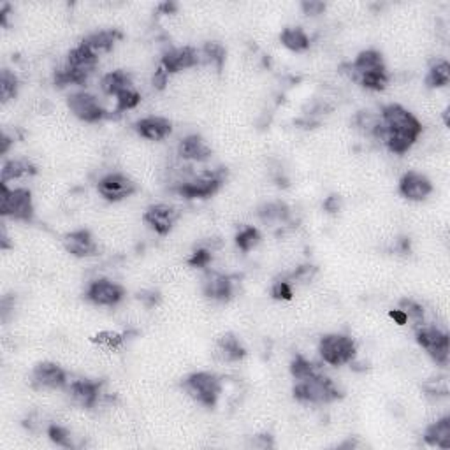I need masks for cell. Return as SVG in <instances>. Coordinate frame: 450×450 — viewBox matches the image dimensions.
<instances>
[{
  "label": "cell",
  "instance_id": "ffe728a7",
  "mask_svg": "<svg viewBox=\"0 0 450 450\" xmlns=\"http://www.w3.org/2000/svg\"><path fill=\"white\" fill-rule=\"evenodd\" d=\"M180 157L185 158V160H194V162H204L212 157V148L204 143V139L201 136H187L185 139H182L178 146Z\"/></svg>",
  "mask_w": 450,
  "mask_h": 450
},
{
  "label": "cell",
  "instance_id": "e0dca14e",
  "mask_svg": "<svg viewBox=\"0 0 450 450\" xmlns=\"http://www.w3.org/2000/svg\"><path fill=\"white\" fill-rule=\"evenodd\" d=\"M134 128L143 139H148V141H162V139L171 136L172 124L168 118L146 116L141 118V120L134 125Z\"/></svg>",
  "mask_w": 450,
  "mask_h": 450
},
{
  "label": "cell",
  "instance_id": "b9f144b4",
  "mask_svg": "<svg viewBox=\"0 0 450 450\" xmlns=\"http://www.w3.org/2000/svg\"><path fill=\"white\" fill-rule=\"evenodd\" d=\"M168 83H169V75L164 71V67H158L153 75V87L157 88V90H164Z\"/></svg>",
  "mask_w": 450,
  "mask_h": 450
},
{
  "label": "cell",
  "instance_id": "f35d334b",
  "mask_svg": "<svg viewBox=\"0 0 450 450\" xmlns=\"http://www.w3.org/2000/svg\"><path fill=\"white\" fill-rule=\"evenodd\" d=\"M294 290L287 280H278V282L273 283L271 287V297L276 301H289L292 300Z\"/></svg>",
  "mask_w": 450,
  "mask_h": 450
},
{
  "label": "cell",
  "instance_id": "1f68e13d",
  "mask_svg": "<svg viewBox=\"0 0 450 450\" xmlns=\"http://www.w3.org/2000/svg\"><path fill=\"white\" fill-rule=\"evenodd\" d=\"M18 77L9 71V69H2L0 72V97H2V102L11 101L18 95Z\"/></svg>",
  "mask_w": 450,
  "mask_h": 450
},
{
  "label": "cell",
  "instance_id": "44dd1931",
  "mask_svg": "<svg viewBox=\"0 0 450 450\" xmlns=\"http://www.w3.org/2000/svg\"><path fill=\"white\" fill-rule=\"evenodd\" d=\"M216 353L225 363H239V361L245 359L246 350L241 345V341L236 338V334L225 333L216 341Z\"/></svg>",
  "mask_w": 450,
  "mask_h": 450
},
{
  "label": "cell",
  "instance_id": "74e56055",
  "mask_svg": "<svg viewBox=\"0 0 450 450\" xmlns=\"http://www.w3.org/2000/svg\"><path fill=\"white\" fill-rule=\"evenodd\" d=\"M202 51H204L206 58H208L209 62H213L219 71H222L224 62H225V48L222 46V44L220 43H206L204 48H202Z\"/></svg>",
  "mask_w": 450,
  "mask_h": 450
},
{
  "label": "cell",
  "instance_id": "8fae6325",
  "mask_svg": "<svg viewBox=\"0 0 450 450\" xmlns=\"http://www.w3.org/2000/svg\"><path fill=\"white\" fill-rule=\"evenodd\" d=\"M124 287L106 278L92 282L90 285H88L87 294H84V297H87L88 301L94 302V304L97 306H116L118 302L124 300Z\"/></svg>",
  "mask_w": 450,
  "mask_h": 450
},
{
  "label": "cell",
  "instance_id": "603a6c76",
  "mask_svg": "<svg viewBox=\"0 0 450 450\" xmlns=\"http://www.w3.org/2000/svg\"><path fill=\"white\" fill-rule=\"evenodd\" d=\"M204 294L215 301H229L234 294L231 278L224 275H212L204 283Z\"/></svg>",
  "mask_w": 450,
  "mask_h": 450
},
{
  "label": "cell",
  "instance_id": "5bb4252c",
  "mask_svg": "<svg viewBox=\"0 0 450 450\" xmlns=\"http://www.w3.org/2000/svg\"><path fill=\"white\" fill-rule=\"evenodd\" d=\"M400 194L408 201H424L433 194V183L422 172L408 171L400 180Z\"/></svg>",
  "mask_w": 450,
  "mask_h": 450
},
{
  "label": "cell",
  "instance_id": "60d3db41",
  "mask_svg": "<svg viewBox=\"0 0 450 450\" xmlns=\"http://www.w3.org/2000/svg\"><path fill=\"white\" fill-rule=\"evenodd\" d=\"M301 9L308 16H317V14H322L326 11V4L319 2V0H304L301 4Z\"/></svg>",
  "mask_w": 450,
  "mask_h": 450
},
{
  "label": "cell",
  "instance_id": "277c9868",
  "mask_svg": "<svg viewBox=\"0 0 450 450\" xmlns=\"http://www.w3.org/2000/svg\"><path fill=\"white\" fill-rule=\"evenodd\" d=\"M0 213L2 216H9L18 222H32L34 202H32L31 190L9 188L7 183H0Z\"/></svg>",
  "mask_w": 450,
  "mask_h": 450
},
{
  "label": "cell",
  "instance_id": "e575fe53",
  "mask_svg": "<svg viewBox=\"0 0 450 450\" xmlns=\"http://www.w3.org/2000/svg\"><path fill=\"white\" fill-rule=\"evenodd\" d=\"M92 343L104 346L108 350H116L124 345V336L118 333H113V331H102V333L92 336Z\"/></svg>",
  "mask_w": 450,
  "mask_h": 450
},
{
  "label": "cell",
  "instance_id": "7a4b0ae2",
  "mask_svg": "<svg viewBox=\"0 0 450 450\" xmlns=\"http://www.w3.org/2000/svg\"><path fill=\"white\" fill-rule=\"evenodd\" d=\"M99 64V55L79 43L71 53L67 55V62L62 69L55 72V84L67 87V84H84L95 71Z\"/></svg>",
  "mask_w": 450,
  "mask_h": 450
},
{
  "label": "cell",
  "instance_id": "7bdbcfd3",
  "mask_svg": "<svg viewBox=\"0 0 450 450\" xmlns=\"http://www.w3.org/2000/svg\"><path fill=\"white\" fill-rule=\"evenodd\" d=\"M339 208H341V199L338 195H329V197L324 201V209L327 213H338Z\"/></svg>",
  "mask_w": 450,
  "mask_h": 450
},
{
  "label": "cell",
  "instance_id": "ba28073f",
  "mask_svg": "<svg viewBox=\"0 0 450 450\" xmlns=\"http://www.w3.org/2000/svg\"><path fill=\"white\" fill-rule=\"evenodd\" d=\"M67 106L76 118H79L81 121H87V124H99V121L109 118L108 111L102 108L99 99L95 95L87 94V92H77V94L69 95Z\"/></svg>",
  "mask_w": 450,
  "mask_h": 450
},
{
  "label": "cell",
  "instance_id": "f6af8a7d",
  "mask_svg": "<svg viewBox=\"0 0 450 450\" xmlns=\"http://www.w3.org/2000/svg\"><path fill=\"white\" fill-rule=\"evenodd\" d=\"M2 145H4V146H2V153H6L7 148H9V139H7L6 136H4V138H2Z\"/></svg>",
  "mask_w": 450,
  "mask_h": 450
},
{
  "label": "cell",
  "instance_id": "d590c367",
  "mask_svg": "<svg viewBox=\"0 0 450 450\" xmlns=\"http://www.w3.org/2000/svg\"><path fill=\"white\" fill-rule=\"evenodd\" d=\"M48 437H50V440L53 441L55 445H58V447L72 449L71 433H69L65 427L57 426V424H51V426L48 427Z\"/></svg>",
  "mask_w": 450,
  "mask_h": 450
},
{
  "label": "cell",
  "instance_id": "d6a6232c",
  "mask_svg": "<svg viewBox=\"0 0 450 450\" xmlns=\"http://www.w3.org/2000/svg\"><path fill=\"white\" fill-rule=\"evenodd\" d=\"M400 309L407 315L408 322H412V326L420 327L424 326V308L419 304V302L412 301V300H401L400 301Z\"/></svg>",
  "mask_w": 450,
  "mask_h": 450
},
{
  "label": "cell",
  "instance_id": "8992f818",
  "mask_svg": "<svg viewBox=\"0 0 450 450\" xmlns=\"http://www.w3.org/2000/svg\"><path fill=\"white\" fill-rule=\"evenodd\" d=\"M183 387L199 405L206 408H213L222 394V382L216 375L208 371H199L187 376Z\"/></svg>",
  "mask_w": 450,
  "mask_h": 450
},
{
  "label": "cell",
  "instance_id": "9a60e30c",
  "mask_svg": "<svg viewBox=\"0 0 450 450\" xmlns=\"http://www.w3.org/2000/svg\"><path fill=\"white\" fill-rule=\"evenodd\" d=\"M199 64V55L194 48L183 46V48H172V50L165 51L162 57L160 67L168 75H175V72L185 71V69L195 67Z\"/></svg>",
  "mask_w": 450,
  "mask_h": 450
},
{
  "label": "cell",
  "instance_id": "836d02e7",
  "mask_svg": "<svg viewBox=\"0 0 450 450\" xmlns=\"http://www.w3.org/2000/svg\"><path fill=\"white\" fill-rule=\"evenodd\" d=\"M290 373H292L296 380H306L309 376L319 373V371H317L315 364L309 363L308 359H304L302 356H296V359L290 364Z\"/></svg>",
  "mask_w": 450,
  "mask_h": 450
},
{
  "label": "cell",
  "instance_id": "6da1fadb",
  "mask_svg": "<svg viewBox=\"0 0 450 450\" xmlns=\"http://www.w3.org/2000/svg\"><path fill=\"white\" fill-rule=\"evenodd\" d=\"M422 134V124L400 104H389L380 113V121L373 136L393 153L405 155Z\"/></svg>",
  "mask_w": 450,
  "mask_h": 450
},
{
  "label": "cell",
  "instance_id": "d6986e66",
  "mask_svg": "<svg viewBox=\"0 0 450 450\" xmlns=\"http://www.w3.org/2000/svg\"><path fill=\"white\" fill-rule=\"evenodd\" d=\"M352 69V79L356 81L357 77L364 76V75H370V72L375 71H382L385 67V62H383L382 53L375 50H366V51H361L357 55V58L353 60V64L350 65Z\"/></svg>",
  "mask_w": 450,
  "mask_h": 450
},
{
  "label": "cell",
  "instance_id": "f1b7e54d",
  "mask_svg": "<svg viewBox=\"0 0 450 450\" xmlns=\"http://www.w3.org/2000/svg\"><path fill=\"white\" fill-rule=\"evenodd\" d=\"M450 83V64L447 60H438L431 65L426 76V84L429 88H444Z\"/></svg>",
  "mask_w": 450,
  "mask_h": 450
},
{
  "label": "cell",
  "instance_id": "2e32d148",
  "mask_svg": "<svg viewBox=\"0 0 450 450\" xmlns=\"http://www.w3.org/2000/svg\"><path fill=\"white\" fill-rule=\"evenodd\" d=\"M102 383L92 380H75L67 385V393L76 405L83 408H94L101 397Z\"/></svg>",
  "mask_w": 450,
  "mask_h": 450
},
{
  "label": "cell",
  "instance_id": "4316f807",
  "mask_svg": "<svg viewBox=\"0 0 450 450\" xmlns=\"http://www.w3.org/2000/svg\"><path fill=\"white\" fill-rule=\"evenodd\" d=\"M35 175V168L31 164L28 160H9L4 164L2 168V182L9 183L13 180H20L25 178V176H34Z\"/></svg>",
  "mask_w": 450,
  "mask_h": 450
},
{
  "label": "cell",
  "instance_id": "4fadbf2b",
  "mask_svg": "<svg viewBox=\"0 0 450 450\" xmlns=\"http://www.w3.org/2000/svg\"><path fill=\"white\" fill-rule=\"evenodd\" d=\"M32 383L38 389H64L67 387V375L58 364L39 363L32 371Z\"/></svg>",
  "mask_w": 450,
  "mask_h": 450
},
{
  "label": "cell",
  "instance_id": "7402d4cb",
  "mask_svg": "<svg viewBox=\"0 0 450 450\" xmlns=\"http://www.w3.org/2000/svg\"><path fill=\"white\" fill-rule=\"evenodd\" d=\"M424 441L431 447L447 450L450 449V417L438 419L437 422L429 424L424 431Z\"/></svg>",
  "mask_w": 450,
  "mask_h": 450
},
{
  "label": "cell",
  "instance_id": "7c38bea8",
  "mask_svg": "<svg viewBox=\"0 0 450 450\" xmlns=\"http://www.w3.org/2000/svg\"><path fill=\"white\" fill-rule=\"evenodd\" d=\"M178 212L169 204H151L143 215V220L151 231L160 236H168L178 222Z\"/></svg>",
  "mask_w": 450,
  "mask_h": 450
},
{
  "label": "cell",
  "instance_id": "4dcf8cb0",
  "mask_svg": "<svg viewBox=\"0 0 450 450\" xmlns=\"http://www.w3.org/2000/svg\"><path fill=\"white\" fill-rule=\"evenodd\" d=\"M260 243V232L256 227H243L241 231L236 234V245L241 252L248 253L250 250L256 248Z\"/></svg>",
  "mask_w": 450,
  "mask_h": 450
},
{
  "label": "cell",
  "instance_id": "ee69618b",
  "mask_svg": "<svg viewBox=\"0 0 450 450\" xmlns=\"http://www.w3.org/2000/svg\"><path fill=\"white\" fill-rule=\"evenodd\" d=\"M390 317H393L394 320H396L397 324H400V326H405V324L408 322V319H407V315H405L403 312H401L400 308L397 309H394V312H390Z\"/></svg>",
  "mask_w": 450,
  "mask_h": 450
},
{
  "label": "cell",
  "instance_id": "ab89813d",
  "mask_svg": "<svg viewBox=\"0 0 450 450\" xmlns=\"http://www.w3.org/2000/svg\"><path fill=\"white\" fill-rule=\"evenodd\" d=\"M212 252L206 248H201V250H195L194 253H192V257L188 259V264L192 265V268H208L209 263H212Z\"/></svg>",
  "mask_w": 450,
  "mask_h": 450
},
{
  "label": "cell",
  "instance_id": "83f0119b",
  "mask_svg": "<svg viewBox=\"0 0 450 450\" xmlns=\"http://www.w3.org/2000/svg\"><path fill=\"white\" fill-rule=\"evenodd\" d=\"M289 206L282 201L268 202V204L260 206L259 216L264 224H275V222H287L289 220Z\"/></svg>",
  "mask_w": 450,
  "mask_h": 450
},
{
  "label": "cell",
  "instance_id": "f546056e",
  "mask_svg": "<svg viewBox=\"0 0 450 450\" xmlns=\"http://www.w3.org/2000/svg\"><path fill=\"white\" fill-rule=\"evenodd\" d=\"M356 81L361 84V87L366 88V90L382 92V90H385L387 84H389L390 75L387 72V69H382V71H375V72H370V75H364V76L357 77Z\"/></svg>",
  "mask_w": 450,
  "mask_h": 450
},
{
  "label": "cell",
  "instance_id": "5b68a950",
  "mask_svg": "<svg viewBox=\"0 0 450 450\" xmlns=\"http://www.w3.org/2000/svg\"><path fill=\"white\" fill-rule=\"evenodd\" d=\"M319 352L329 366H345L356 359L357 345L346 334H326L319 343Z\"/></svg>",
  "mask_w": 450,
  "mask_h": 450
},
{
  "label": "cell",
  "instance_id": "d4e9b609",
  "mask_svg": "<svg viewBox=\"0 0 450 450\" xmlns=\"http://www.w3.org/2000/svg\"><path fill=\"white\" fill-rule=\"evenodd\" d=\"M101 87L106 95H114V97H118L121 92L128 90V88H132L134 84H132V77L128 76L127 72L113 71V72H108V75L102 77Z\"/></svg>",
  "mask_w": 450,
  "mask_h": 450
},
{
  "label": "cell",
  "instance_id": "3957f363",
  "mask_svg": "<svg viewBox=\"0 0 450 450\" xmlns=\"http://www.w3.org/2000/svg\"><path fill=\"white\" fill-rule=\"evenodd\" d=\"M292 394L297 401L309 405H329L341 397V393L333 380L322 373H315L306 380H297Z\"/></svg>",
  "mask_w": 450,
  "mask_h": 450
},
{
  "label": "cell",
  "instance_id": "cb8c5ba5",
  "mask_svg": "<svg viewBox=\"0 0 450 450\" xmlns=\"http://www.w3.org/2000/svg\"><path fill=\"white\" fill-rule=\"evenodd\" d=\"M121 38V34H118L116 31H101L90 34L88 38L81 40V44H84L87 48H90L95 53H106V51H111L114 43Z\"/></svg>",
  "mask_w": 450,
  "mask_h": 450
},
{
  "label": "cell",
  "instance_id": "30bf717a",
  "mask_svg": "<svg viewBox=\"0 0 450 450\" xmlns=\"http://www.w3.org/2000/svg\"><path fill=\"white\" fill-rule=\"evenodd\" d=\"M222 182H224V171L206 172V175L199 176V178L194 180V182L182 183V185L178 187V194L183 195L185 199L212 197L213 194L219 192Z\"/></svg>",
  "mask_w": 450,
  "mask_h": 450
},
{
  "label": "cell",
  "instance_id": "ac0fdd59",
  "mask_svg": "<svg viewBox=\"0 0 450 450\" xmlns=\"http://www.w3.org/2000/svg\"><path fill=\"white\" fill-rule=\"evenodd\" d=\"M64 246L71 256L79 257H92L97 253V245H95V239L87 229H79V231L69 232L64 238Z\"/></svg>",
  "mask_w": 450,
  "mask_h": 450
},
{
  "label": "cell",
  "instance_id": "9c48e42d",
  "mask_svg": "<svg viewBox=\"0 0 450 450\" xmlns=\"http://www.w3.org/2000/svg\"><path fill=\"white\" fill-rule=\"evenodd\" d=\"M99 194L109 202H118L124 201V199L131 197L138 190V185L134 183V180L128 178L127 175H121V172H111V175L104 176V178L99 182L97 185Z\"/></svg>",
  "mask_w": 450,
  "mask_h": 450
},
{
  "label": "cell",
  "instance_id": "52a82bcc",
  "mask_svg": "<svg viewBox=\"0 0 450 450\" xmlns=\"http://www.w3.org/2000/svg\"><path fill=\"white\" fill-rule=\"evenodd\" d=\"M417 343L427 352V356L440 366L449 364V334L434 326H420L415 329Z\"/></svg>",
  "mask_w": 450,
  "mask_h": 450
},
{
  "label": "cell",
  "instance_id": "8d00e7d4",
  "mask_svg": "<svg viewBox=\"0 0 450 450\" xmlns=\"http://www.w3.org/2000/svg\"><path fill=\"white\" fill-rule=\"evenodd\" d=\"M116 102H118V111H128V109H134L136 106L141 102V94L132 87L128 88V90L121 92V94L116 97Z\"/></svg>",
  "mask_w": 450,
  "mask_h": 450
},
{
  "label": "cell",
  "instance_id": "484cf974",
  "mask_svg": "<svg viewBox=\"0 0 450 450\" xmlns=\"http://www.w3.org/2000/svg\"><path fill=\"white\" fill-rule=\"evenodd\" d=\"M280 40L287 50L294 51V53H302L309 48V38L301 27H287L283 28L280 34Z\"/></svg>",
  "mask_w": 450,
  "mask_h": 450
}]
</instances>
